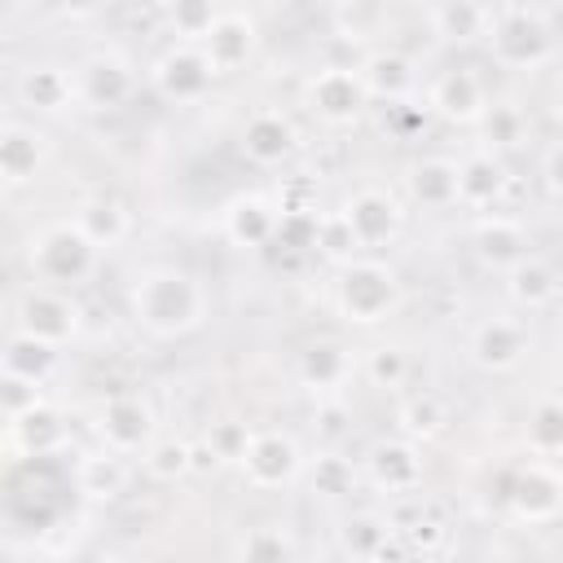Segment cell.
Here are the masks:
<instances>
[{
  "instance_id": "1",
  "label": "cell",
  "mask_w": 563,
  "mask_h": 563,
  "mask_svg": "<svg viewBox=\"0 0 563 563\" xmlns=\"http://www.w3.org/2000/svg\"><path fill=\"white\" fill-rule=\"evenodd\" d=\"M211 312L207 286L180 264H150L128 286V317L150 339H185Z\"/></svg>"
},
{
  "instance_id": "2",
  "label": "cell",
  "mask_w": 563,
  "mask_h": 563,
  "mask_svg": "<svg viewBox=\"0 0 563 563\" xmlns=\"http://www.w3.org/2000/svg\"><path fill=\"white\" fill-rule=\"evenodd\" d=\"M330 303H334V317L347 321V325H383L387 317L400 312L405 282H400V273L387 260L361 255V260L334 268Z\"/></svg>"
},
{
  "instance_id": "3",
  "label": "cell",
  "mask_w": 563,
  "mask_h": 563,
  "mask_svg": "<svg viewBox=\"0 0 563 563\" xmlns=\"http://www.w3.org/2000/svg\"><path fill=\"white\" fill-rule=\"evenodd\" d=\"M101 251L84 238V229L66 216L53 224H40L26 238V268L35 277V286H53V290H75L97 273Z\"/></svg>"
},
{
  "instance_id": "4",
  "label": "cell",
  "mask_w": 563,
  "mask_h": 563,
  "mask_svg": "<svg viewBox=\"0 0 563 563\" xmlns=\"http://www.w3.org/2000/svg\"><path fill=\"white\" fill-rule=\"evenodd\" d=\"M484 44L501 70H541L554 57L550 18L532 4H493Z\"/></svg>"
},
{
  "instance_id": "5",
  "label": "cell",
  "mask_w": 563,
  "mask_h": 563,
  "mask_svg": "<svg viewBox=\"0 0 563 563\" xmlns=\"http://www.w3.org/2000/svg\"><path fill=\"white\" fill-rule=\"evenodd\" d=\"M303 106L317 123L325 128H352L365 119L369 110V92L361 84V70L356 62H330V66H317L308 79H303Z\"/></svg>"
},
{
  "instance_id": "6",
  "label": "cell",
  "mask_w": 563,
  "mask_h": 563,
  "mask_svg": "<svg viewBox=\"0 0 563 563\" xmlns=\"http://www.w3.org/2000/svg\"><path fill=\"white\" fill-rule=\"evenodd\" d=\"M92 435L101 449H110L119 457H141L158 440V409L141 391H114L97 405Z\"/></svg>"
},
{
  "instance_id": "7",
  "label": "cell",
  "mask_w": 563,
  "mask_h": 563,
  "mask_svg": "<svg viewBox=\"0 0 563 563\" xmlns=\"http://www.w3.org/2000/svg\"><path fill=\"white\" fill-rule=\"evenodd\" d=\"M216 79H220V70L211 66L207 48L202 44H176V40L145 70V84L172 106H198L216 88Z\"/></svg>"
},
{
  "instance_id": "8",
  "label": "cell",
  "mask_w": 563,
  "mask_h": 563,
  "mask_svg": "<svg viewBox=\"0 0 563 563\" xmlns=\"http://www.w3.org/2000/svg\"><path fill=\"white\" fill-rule=\"evenodd\" d=\"M501 501H506V515L515 523H528V528L554 523L563 515V471L545 457H528L510 471Z\"/></svg>"
},
{
  "instance_id": "9",
  "label": "cell",
  "mask_w": 563,
  "mask_h": 563,
  "mask_svg": "<svg viewBox=\"0 0 563 563\" xmlns=\"http://www.w3.org/2000/svg\"><path fill=\"white\" fill-rule=\"evenodd\" d=\"M361 475L374 493L383 497H418L422 479H427V457L422 444L405 440V435H383L365 449L361 457Z\"/></svg>"
},
{
  "instance_id": "10",
  "label": "cell",
  "mask_w": 563,
  "mask_h": 563,
  "mask_svg": "<svg viewBox=\"0 0 563 563\" xmlns=\"http://www.w3.org/2000/svg\"><path fill=\"white\" fill-rule=\"evenodd\" d=\"M303 466H308V457H303L299 440H295L290 431H282V427H264V431H255L246 457L238 462L242 479H246L251 488H260V493L290 488L295 479H303Z\"/></svg>"
},
{
  "instance_id": "11",
  "label": "cell",
  "mask_w": 563,
  "mask_h": 563,
  "mask_svg": "<svg viewBox=\"0 0 563 563\" xmlns=\"http://www.w3.org/2000/svg\"><path fill=\"white\" fill-rule=\"evenodd\" d=\"M84 317L79 303L70 299V290H53V286H26L13 303V330H26L53 347L75 343Z\"/></svg>"
},
{
  "instance_id": "12",
  "label": "cell",
  "mask_w": 563,
  "mask_h": 563,
  "mask_svg": "<svg viewBox=\"0 0 563 563\" xmlns=\"http://www.w3.org/2000/svg\"><path fill=\"white\" fill-rule=\"evenodd\" d=\"M528 352H532V330L523 317H510V312H493L475 321L466 334V356L484 374H510L528 361Z\"/></svg>"
},
{
  "instance_id": "13",
  "label": "cell",
  "mask_w": 563,
  "mask_h": 563,
  "mask_svg": "<svg viewBox=\"0 0 563 563\" xmlns=\"http://www.w3.org/2000/svg\"><path fill=\"white\" fill-rule=\"evenodd\" d=\"M75 88L84 110H97V114L119 110L136 92V66L119 48H97L75 66Z\"/></svg>"
},
{
  "instance_id": "14",
  "label": "cell",
  "mask_w": 563,
  "mask_h": 563,
  "mask_svg": "<svg viewBox=\"0 0 563 563\" xmlns=\"http://www.w3.org/2000/svg\"><path fill=\"white\" fill-rule=\"evenodd\" d=\"M493 97H488V84L479 70L471 66H449L431 79L427 88V110L453 128H479V119L488 114Z\"/></svg>"
},
{
  "instance_id": "15",
  "label": "cell",
  "mask_w": 563,
  "mask_h": 563,
  "mask_svg": "<svg viewBox=\"0 0 563 563\" xmlns=\"http://www.w3.org/2000/svg\"><path fill=\"white\" fill-rule=\"evenodd\" d=\"M339 211L347 216V224H352L356 242L365 246V255L378 251V246H391L400 238V229H405V202L391 189H383V185L352 189Z\"/></svg>"
},
{
  "instance_id": "16",
  "label": "cell",
  "mask_w": 563,
  "mask_h": 563,
  "mask_svg": "<svg viewBox=\"0 0 563 563\" xmlns=\"http://www.w3.org/2000/svg\"><path fill=\"white\" fill-rule=\"evenodd\" d=\"M238 154L251 163V167H286L295 154H299V128L286 110H273V106H260L242 119L238 128Z\"/></svg>"
},
{
  "instance_id": "17",
  "label": "cell",
  "mask_w": 563,
  "mask_h": 563,
  "mask_svg": "<svg viewBox=\"0 0 563 563\" xmlns=\"http://www.w3.org/2000/svg\"><path fill=\"white\" fill-rule=\"evenodd\" d=\"M53 158V141L44 128L26 119H4L0 123V180L4 189H26L40 180V172Z\"/></svg>"
},
{
  "instance_id": "18",
  "label": "cell",
  "mask_w": 563,
  "mask_h": 563,
  "mask_svg": "<svg viewBox=\"0 0 563 563\" xmlns=\"http://www.w3.org/2000/svg\"><path fill=\"white\" fill-rule=\"evenodd\" d=\"M277 220H282V202L260 194V189L233 194L220 207V233H224L229 246H242V251L273 246L277 242Z\"/></svg>"
},
{
  "instance_id": "19",
  "label": "cell",
  "mask_w": 563,
  "mask_h": 563,
  "mask_svg": "<svg viewBox=\"0 0 563 563\" xmlns=\"http://www.w3.org/2000/svg\"><path fill=\"white\" fill-rule=\"evenodd\" d=\"M352 374H356V356H352L339 339H312V343H303L299 356H295V378H299V387H303L308 396H317V400L343 396V387L352 383Z\"/></svg>"
},
{
  "instance_id": "20",
  "label": "cell",
  "mask_w": 563,
  "mask_h": 563,
  "mask_svg": "<svg viewBox=\"0 0 563 563\" xmlns=\"http://www.w3.org/2000/svg\"><path fill=\"white\" fill-rule=\"evenodd\" d=\"M471 255L479 260V268L488 273H510L515 264H523L532 251H528V229L523 220L506 216V211H488L471 224Z\"/></svg>"
},
{
  "instance_id": "21",
  "label": "cell",
  "mask_w": 563,
  "mask_h": 563,
  "mask_svg": "<svg viewBox=\"0 0 563 563\" xmlns=\"http://www.w3.org/2000/svg\"><path fill=\"white\" fill-rule=\"evenodd\" d=\"M13 92L40 119H53V114H66L70 106H79L75 70L70 66H57V62H31L26 70H18Z\"/></svg>"
},
{
  "instance_id": "22",
  "label": "cell",
  "mask_w": 563,
  "mask_h": 563,
  "mask_svg": "<svg viewBox=\"0 0 563 563\" xmlns=\"http://www.w3.org/2000/svg\"><path fill=\"white\" fill-rule=\"evenodd\" d=\"M506 189H510V167L501 154L479 145V150L457 158V207L488 216V207H497L506 198Z\"/></svg>"
},
{
  "instance_id": "23",
  "label": "cell",
  "mask_w": 563,
  "mask_h": 563,
  "mask_svg": "<svg viewBox=\"0 0 563 563\" xmlns=\"http://www.w3.org/2000/svg\"><path fill=\"white\" fill-rule=\"evenodd\" d=\"M361 70V84L369 92V101H387V106H405L413 84H418V70H413V57L391 48V44H378L369 53H361L356 62Z\"/></svg>"
},
{
  "instance_id": "24",
  "label": "cell",
  "mask_w": 563,
  "mask_h": 563,
  "mask_svg": "<svg viewBox=\"0 0 563 563\" xmlns=\"http://www.w3.org/2000/svg\"><path fill=\"white\" fill-rule=\"evenodd\" d=\"M405 198L422 211H449L457 207V158L449 154H422L400 176Z\"/></svg>"
},
{
  "instance_id": "25",
  "label": "cell",
  "mask_w": 563,
  "mask_h": 563,
  "mask_svg": "<svg viewBox=\"0 0 563 563\" xmlns=\"http://www.w3.org/2000/svg\"><path fill=\"white\" fill-rule=\"evenodd\" d=\"M4 435H9V449L22 453V457H53L70 444V427L57 413V405H48V400L40 409L4 422Z\"/></svg>"
},
{
  "instance_id": "26",
  "label": "cell",
  "mask_w": 563,
  "mask_h": 563,
  "mask_svg": "<svg viewBox=\"0 0 563 563\" xmlns=\"http://www.w3.org/2000/svg\"><path fill=\"white\" fill-rule=\"evenodd\" d=\"M202 48H207L211 66H216L220 75H229V70H238V66H246V62L255 57V48H260V26H255V18L242 13V9H224Z\"/></svg>"
},
{
  "instance_id": "27",
  "label": "cell",
  "mask_w": 563,
  "mask_h": 563,
  "mask_svg": "<svg viewBox=\"0 0 563 563\" xmlns=\"http://www.w3.org/2000/svg\"><path fill=\"white\" fill-rule=\"evenodd\" d=\"M431 35H440L444 44H475L488 35L493 22V4H475V0H440L422 9Z\"/></svg>"
},
{
  "instance_id": "28",
  "label": "cell",
  "mask_w": 563,
  "mask_h": 563,
  "mask_svg": "<svg viewBox=\"0 0 563 563\" xmlns=\"http://www.w3.org/2000/svg\"><path fill=\"white\" fill-rule=\"evenodd\" d=\"M70 220L84 229V238H88L101 255L114 251V246L132 233V216H128V207H123L114 194H88V198L75 207Z\"/></svg>"
},
{
  "instance_id": "29",
  "label": "cell",
  "mask_w": 563,
  "mask_h": 563,
  "mask_svg": "<svg viewBox=\"0 0 563 563\" xmlns=\"http://www.w3.org/2000/svg\"><path fill=\"white\" fill-rule=\"evenodd\" d=\"M391 541H396V519H391V515H378V510H352V515L339 523V550H343V559L383 563Z\"/></svg>"
},
{
  "instance_id": "30",
  "label": "cell",
  "mask_w": 563,
  "mask_h": 563,
  "mask_svg": "<svg viewBox=\"0 0 563 563\" xmlns=\"http://www.w3.org/2000/svg\"><path fill=\"white\" fill-rule=\"evenodd\" d=\"M62 365V347L26 334V330H9L4 347H0V374H18V378H31V383H48Z\"/></svg>"
},
{
  "instance_id": "31",
  "label": "cell",
  "mask_w": 563,
  "mask_h": 563,
  "mask_svg": "<svg viewBox=\"0 0 563 563\" xmlns=\"http://www.w3.org/2000/svg\"><path fill=\"white\" fill-rule=\"evenodd\" d=\"M501 282H506L510 303H515V308H523V312H541V308H550V303L559 299V290H563V282H559L554 264H550V260H541V255H528V260H523V264H515Z\"/></svg>"
},
{
  "instance_id": "32",
  "label": "cell",
  "mask_w": 563,
  "mask_h": 563,
  "mask_svg": "<svg viewBox=\"0 0 563 563\" xmlns=\"http://www.w3.org/2000/svg\"><path fill=\"white\" fill-rule=\"evenodd\" d=\"M330 35L343 40V44H356V48H378L383 40V26H387V9L374 4V0H343V4H330Z\"/></svg>"
},
{
  "instance_id": "33",
  "label": "cell",
  "mask_w": 563,
  "mask_h": 563,
  "mask_svg": "<svg viewBox=\"0 0 563 563\" xmlns=\"http://www.w3.org/2000/svg\"><path fill=\"white\" fill-rule=\"evenodd\" d=\"M75 484L92 501H114L128 488V457H119V453H110V449L97 444L92 453H84L75 462Z\"/></svg>"
},
{
  "instance_id": "34",
  "label": "cell",
  "mask_w": 563,
  "mask_h": 563,
  "mask_svg": "<svg viewBox=\"0 0 563 563\" xmlns=\"http://www.w3.org/2000/svg\"><path fill=\"white\" fill-rule=\"evenodd\" d=\"M523 444L532 457H545V462L563 457V391H550L528 409Z\"/></svg>"
},
{
  "instance_id": "35",
  "label": "cell",
  "mask_w": 563,
  "mask_h": 563,
  "mask_svg": "<svg viewBox=\"0 0 563 563\" xmlns=\"http://www.w3.org/2000/svg\"><path fill=\"white\" fill-rule=\"evenodd\" d=\"M233 563H295V537L286 523H251L233 541Z\"/></svg>"
},
{
  "instance_id": "36",
  "label": "cell",
  "mask_w": 563,
  "mask_h": 563,
  "mask_svg": "<svg viewBox=\"0 0 563 563\" xmlns=\"http://www.w3.org/2000/svg\"><path fill=\"white\" fill-rule=\"evenodd\" d=\"M444 422H449V409H444V400L435 391H413V396H405L396 405V435H405L413 444L435 440L444 431Z\"/></svg>"
},
{
  "instance_id": "37",
  "label": "cell",
  "mask_w": 563,
  "mask_h": 563,
  "mask_svg": "<svg viewBox=\"0 0 563 563\" xmlns=\"http://www.w3.org/2000/svg\"><path fill=\"white\" fill-rule=\"evenodd\" d=\"M356 369H361V378H365L369 387H378V391H400V387L409 383V374H413V361H409V352H405L400 343H369V347L356 356Z\"/></svg>"
},
{
  "instance_id": "38",
  "label": "cell",
  "mask_w": 563,
  "mask_h": 563,
  "mask_svg": "<svg viewBox=\"0 0 563 563\" xmlns=\"http://www.w3.org/2000/svg\"><path fill=\"white\" fill-rule=\"evenodd\" d=\"M303 475H308V488H312L317 497H325V501H339V497H347V493L356 488V479H361V466H356L352 457H343L339 449H321L317 457H308Z\"/></svg>"
},
{
  "instance_id": "39",
  "label": "cell",
  "mask_w": 563,
  "mask_h": 563,
  "mask_svg": "<svg viewBox=\"0 0 563 563\" xmlns=\"http://www.w3.org/2000/svg\"><path fill=\"white\" fill-rule=\"evenodd\" d=\"M220 13L224 9L211 0H176L163 9V22H167V35H176V44H207Z\"/></svg>"
},
{
  "instance_id": "40",
  "label": "cell",
  "mask_w": 563,
  "mask_h": 563,
  "mask_svg": "<svg viewBox=\"0 0 563 563\" xmlns=\"http://www.w3.org/2000/svg\"><path fill=\"white\" fill-rule=\"evenodd\" d=\"M141 471H145L154 484H176V479L194 475V440L158 435V440L141 453Z\"/></svg>"
},
{
  "instance_id": "41",
  "label": "cell",
  "mask_w": 563,
  "mask_h": 563,
  "mask_svg": "<svg viewBox=\"0 0 563 563\" xmlns=\"http://www.w3.org/2000/svg\"><path fill=\"white\" fill-rule=\"evenodd\" d=\"M317 255L325 264H334V268H343V264L365 255V246L356 242V233H352V224H347V216L339 207L321 211V220H317Z\"/></svg>"
},
{
  "instance_id": "42",
  "label": "cell",
  "mask_w": 563,
  "mask_h": 563,
  "mask_svg": "<svg viewBox=\"0 0 563 563\" xmlns=\"http://www.w3.org/2000/svg\"><path fill=\"white\" fill-rule=\"evenodd\" d=\"M317 220H321V211H312V207H282L273 246H282V251H317Z\"/></svg>"
},
{
  "instance_id": "43",
  "label": "cell",
  "mask_w": 563,
  "mask_h": 563,
  "mask_svg": "<svg viewBox=\"0 0 563 563\" xmlns=\"http://www.w3.org/2000/svg\"><path fill=\"white\" fill-rule=\"evenodd\" d=\"M396 541L409 550V554H435L444 541H449V528L435 519V515H413V519H396Z\"/></svg>"
},
{
  "instance_id": "44",
  "label": "cell",
  "mask_w": 563,
  "mask_h": 563,
  "mask_svg": "<svg viewBox=\"0 0 563 563\" xmlns=\"http://www.w3.org/2000/svg\"><path fill=\"white\" fill-rule=\"evenodd\" d=\"M251 440H255V427L242 422V418H220V422H211V431H207V444L220 453L224 466H238V462L246 457Z\"/></svg>"
},
{
  "instance_id": "45",
  "label": "cell",
  "mask_w": 563,
  "mask_h": 563,
  "mask_svg": "<svg viewBox=\"0 0 563 563\" xmlns=\"http://www.w3.org/2000/svg\"><path fill=\"white\" fill-rule=\"evenodd\" d=\"M40 405H44V387L40 383L18 378V374H0V413H4V422L22 418V413H31Z\"/></svg>"
},
{
  "instance_id": "46",
  "label": "cell",
  "mask_w": 563,
  "mask_h": 563,
  "mask_svg": "<svg viewBox=\"0 0 563 563\" xmlns=\"http://www.w3.org/2000/svg\"><path fill=\"white\" fill-rule=\"evenodd\" d=\"M479 128H484V150H501V145H515L519 141V132H523V119H519V110L515 106H501V101H493L488 106V114L479 119Z\"/></svg>"
},
{
  "instance_id": "47",
  "label": "cell",
  "mask_w": 563,
  "mask_h": 563,
  "mask_svg": "<svg viewBox=\"0 0 563 563\" xmlns=\"http://www.w3.org/2000/svg\"><path fill=\"white\" fill-rule=\"evenodd\" d=\"M343 422H347V405H343V396H334V400H317L312 427H317V435L325 440V449H334V444L343 440Z\"/></svg>"
},
{
  "instance_id": "48",
  "label": "cell",
  "mask_w": 563,
  "mask_h": 563,
  "mask_svg": "<svg viewBox=\"0 0 563 563\" xmlns=\"http://www.w3.org/2000/svg\"><path fill=\"white\" fill-rule=\"evenodd\" d=\"M541 185L563 202V141H550L541 154Z\"/></svg>"
},
{
  "instance_id": "49",
  "label": "cell",
  "mask_w": 563,
  "mask_h": 563,
  "mask_svg": "<svg viewBox=\"0 0 563 563\" xmlns=\"http://www.w3.org/2000/svg\"><path fill=\"white\" fill-rule=\"evenodd\" d=\"M224 462H220V453L207 444V435L202 440H194V475H207V471H220Z\"/></svg>"
},
{
  "instance_id": "50",
  "label": "cell",
  "mask_w": 563,
  "mask_h": 563,
  "mask_svg": "<svg viewBox=\"0 0 563 563\" xmlns=\"http://www.w3.org/2000/svg\"><path fill=\"white\" fill-rule=\"evenodd\" d=\"M66 563H114V554H106V550H84V554H70Z\"/></svg>"
},
{
  "instance_id": "51",
  "label": "cell",
  "mask_w": 563,
  "mask_h": 563,
  "mask_svg": "<svg viewBox=\"0 0 563 563\" xmlns=\"http://www.w3.org/2000/svg\"><path fill=\"white\" fill-rule=\"evenodd\" d=\"M550 114H554V123L563 128V79H559V88H554V97H550Z\"/></svg>"
},
{
  "instance_id": "52",
  "label": "cell",
  "mask_w": 563,
  "mask_h": 563,
  "mask_svg": "<svg viewBox=\"0 0 563 563\" xmlns=\"http://www.w3.org/2000/svg\"><path fill=\"white\" fill-rule=\"evenodd\" d=\"M343 563H365V559H343Z\"/></svg>"
}]
</instances>
